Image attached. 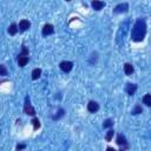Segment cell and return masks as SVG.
I'll return each mask as SVG.
<instances>
[{
  "instance_id": "obj_1",
  "label": "cell",
  "mask_w": 151,
  "mask_h": 151,
  "mask_svg": "<svg viewBox=\"0 0 151 151\" xmlns=\"http://www.w3.org/2000/svg\"><path fill=\"white\" fill-rule=\"evenodd\" d=\"M146 34V23L144 19L139 18L137 21L135 23L132 27V32H131V39L133 41H143Z\"/></svg>"
},
{
  "instance_id": "obj_21",
  "label": "cell",
  "mask_w": 151,
  "mask_h": 151,
  "mask_svg": "<svg viewBox=\"0 0 151 151\" xmlns=\"http://www.w3.org/2000/svg\"><path fill=\"white\" fill-rule=\"evenodd\" d=\"M28 50H27V47L25 46V45H23V47H21V53L19 54V56H24V57H28Z\"/></svg>"
},
{
  "instance_id": "obj_18",
  "label": "cell",
  "mask_w": 151,
  "mask_h": 151,
  "mask_svg": "<svg viewBox=\"0 0 151 151\" xmlns=\"http://www.w3.org/2000/svg\"><path fill=\"white\" fill-rule=\"evenodd\" d=\"M32 123H33V129L34 130H38L40 128V120L38 118H33L32 119Z\"/></svg>"
},
{
  "instance_id": "obj_4",
  "label": "cell",
  "mask_w": 151,
  "mask_h": 151,
  "mask_svg": "<svg viewBox=\"0 0 151 151\" xmlns=\"http://www.w3.org/2000/svg\"><path fill=\"white\" fill-rule=\"evenodd\" d=\"M41 33H43L44 37H47V36H50V34H53V33H54V27H53L51 24H46V25L43 27Z\"/></svg>"
},
{
  "instance_id": "obj_23",
  "label": "cell",
  "mask_w": 151,
  "mask_h": 151,
  "mask_svg": "<svg viewBox=\"0 0 151 151\" xmlns=\"http://www.w3.org/2000/svg\"><path fill=\"white\" fill-rule=\"evenodd\" d=\"M25 148H26L25 144H18V145L16 146V150H17V151H20V150H24Z\"/></svg>"
},
{
  "instance_id": "obj_11",
  "label": "cell",
  "mask_w": 151,
  "mask_h": 151,
  "mask_svg": "<svg viewBox=\"0 0 151 151\" xmlns=\"http://www.w3.org/2000/svg\"><path fill=\"white\" fill-rule=\"evenodd\" d=\"M18 31H19V28H18V26H17L16 23L11 24V26L8 27V33H10L11 36H16V34L18 33Z\"/></svg>"
},
{
  "instance_id": "obj_17",
  "label": "cell",
  "mask_w": 151,
  "mask_h": 151,
  "mask_svg": "<svg viewBox=\"0 0 151 151\" xmlns=\"http://www.w3.org/2000/svg\"><path fill=\"white\" fill-rule=\"evenodd\" d=\"M112 125H113V120H112V119H110V118H109V119H106V120H105V122L103 123V128H104V129L111 128Z\"/></svg>"
},
{
  "instance_id": "obj_15",
  "label": "cell",
  "mask_w": 151,
  "mask_h": 151,
  "mask_svg": "<svg viewBox=\"0 0 151 151\" xmlns=\"http://www.w3.org/2000/svg\"><path fill=\"white\" fill-rule=\"evenodd\" d=\"M142 112H143V109H142V106H141V105H138V104H137V105H136V106H135V109L132 110V112H131V113L136 116V115H139V113H142Z\"/></svg>"
},
{
  "instance_id": "obj_24",
  "label": "cell",
  "mask_w": 151,
  "mask_h": 151,
  "mask_svg": "<svg viewBox=\"0 0 151 151\" xmlns=\"http://www.w3.org/2000/svg\"><path fill=\"white\" fill-rule=\"evenodd\" d=\"M106 151H117V150L113 149V148H111V146H108V148H106Z\"/></svg>"
},
{
  "instance_id": "obj_22",
  "label": "cell",
  "mask_w": 151,
  "mask_h": 151,
  "mask_svg": "<svg viewBox=\"0 0 151 151\" xmlns=\"http://www.w3.org/2000/svg\"><path fill=\"white\" fill-rule=\"evenodd\" d=\"M0 76H7V70L5 65H0Z\"/></svg>"
},
{
  "instance_id": "obj_16",
  "label": "cell",
  "mask_w": 151,
  "mask_h": 151,
  "mask_svg": "<svg viewBox=\"0 0 151 151\" xmlns=\"http://www.w3.org/2000/svg\"><path fill=\"white\" fill-rule=\"evenodd\" d=\"M143 103L146 106H151V95H145L143 97Z\"/></svg>"
},
{
  "instance_id": "obj_10",
  "label": "cell",
  "mask_w": 151,
  "mask_h": 151,
  "mask_svg": "<svg viewBox=\"0 0 151 151\" xmlns=\"http://www.w3.org/2000/svg\"><path fill=\"white\" fill-rule=\"evenodd\" d=\"M91 6L93 7V10H96V11H100V10L105 6V3H103V1H97V0H95V1L91 3Z\"/></svg>"
},
{
  "instance_id": "obj_2",
  "label": "cell",
  "mask_w": 151,
  "mask_h": 151,
  "mask_svg": "<svg viewBox=\"0 0 151 151\" xmlns=\"http://www.w3.org/2000/svg\"><path fill=\"white\" fill-rule=\"evenodd\" d=\"M116 143L120 146V151H125L126 149H129L128 141H126V138H125V136H123V135H118V136H117Z\"/></svg>"
},
{
  "instance_id": "obj_19",
  "label": "cell",
  "mask_w": 151,
  "mask_h": 151,
  "mask_svg": "<svg viewBox=\"0 0 151 151\" xmlns=\"http://www.w3.org/2000/svg\"><path fill=\"white\" fill-rule=\"evenodd\" d=\"M113 135H115V131L113 130H109L108 133H106V136H105V139H106L108 142H110L112 139V137H113Z\"/></svg>"
},
{
  "instance_id": "obj_12",
  "label": "cell",
  "mask_w": 151,
  "mask_h": 151,
  "mask_svg": "<svg viewBox=\"0 0 151 151\" xmlns=\"http://www.w3.org/2000/svg\"><path fill=\"white\" fill-rule=\"evenodd\" d=\"M28 63V57H24V56H18V65L20 67H24L26 64Z\"/></svg>"
},
{
  "instance_id": "obj_6",
  "label": "cell",
  "mask_w": 151,
  "mask_h": 151,
  "mask_svg": "<svg viewBox=\"0 0 151 151\" xmlns=\"http://www.w3.org/2000/svg\"><path fill=\"white\" fill-rule=\"evenodd\" d=\"M87 110H89V112H91V113H96V112L99 110V104H98L97 102H93V100L89 102V104H87Z\"/></svg>"
},
{
  "instance_id": "obj_20",
  "label": "cell",
  "mask_w": 151,
  "mask_h": 151,
  "mask_svg": "<svg viewBox=\"0 0 151 151\" xmlns=\"http://www.w3.org/2000/svg\"><path fill=\"white\" fill-rule=\"evenodd\" d=\"M64 113H65V111H64L63 109H60V110L58 111V115L53 116V120H57V119H59V118H62V117L64 116Z\"/></svg>"
},
{
  "instance_id": "obj_5",
  "label": "cell",
  "mask_w": 151,
  "mask_h": 151,
  "mask_svg": "<svg viewBox=\"0 0 151 151\" xmlns=\"http://www.w3.org/2000/svg\"><path fill=\"white\" fill-rule=\"evenodd\" d=\"M59 67H60V70H62L63 72H70L71 70H72V67H73V63L72 62H62L59 64Z\"/></svg>"
},
{
  "instance_id": "obj_7",
  "label": "cell",
  "mask_w": 151,
  "mask_h": 151,
  "mask_svg": "<svg viewBox=\"0 0 151 151\" xmlns=\"http://www.w3.org/2000/svg\"><path fill=\"white\" fill-rule=\"evenodd\" d=\"M125 91L129 96H133L137 91V85L136 84H131V83H128L126 86H125Z\"/></svg>"
},
{
  "instance_id": "obj_8",
  "label": "cell",
  "mask_w": 151,
  "mask_h": 151,
  "mask_svg": "<svg viewBox=\"0 0 151 151\" xmlns=\"http://www.w3.org/2000/svg\"><path fill=\"white\" fill-rule=\"evenodd\" d=\"M128 8H129V5H128L126 3H124V4H119V5H117V6L115 7L113 12H115V13H123V12H126Z\"/></svg>"
},
{
  "instance_id": "obj_13",
  "label": "cell",
  "mask_w": 151,
  "mask_h": 151,
  "mask_svg": "<svg viewBox=\"0 0 151 151\" xmlns=\"http://www.w3.org/2000/svg\"><path fill=\"white\" fill-rule=\"evenodd\" d=\"M133 66L131 65V64H129V63H126L125 65H124V72H125V74L126 76H131L132 73H133Z\"/></svg>"
},
{
  "instance_id": "obj_14",
  "label": "cell",
  "mask_w": 151,
  "mask_h": 151,
  "mask_svg": "<svg viewBox=\"0 0 151 151\" xmlns=\"http://www.w3.org/2000/svg\"><path fill=\"white\" fill-rule=\"evenodd\" d=\"M40 76H41V70H40V69H34V70L32 71V79H33V80L38 79Z\"/></svg>"
},
{
  "instance_id": "obj_9",
  "label": "cell",
  "mask_w": 151,
  "mask_h": 151,
  "mask_svg": "<svg viewBox=\"0 0 151 151\" xmlns=\"http://www.w3.org/2000/svg\"><path fill=\"white\" fill-rule=\"evenodd\" d=\"M30 27H31V23H30L28 20H26V19L20 20V23H19V30H20L21 32L26 31V30H28Z\"/></svg>"
},
{
  "instance_id": "obj_3",
  "label": "cell",
  "mask_w": 151,
  "mask_h": 151,
  "mask_svg": "<svg viewBox=\"0 0 151 151\" xmlns=\"http://www.w3.org/2000/svg\"><path fill=\"white\" fill-rule=\"evenodd\" d=\"M24 112L30 116H36V110L33 109V106L31 105V103H30V100L27 98H26V103L24 105Z\"/></svg>"
}]
</instances>
